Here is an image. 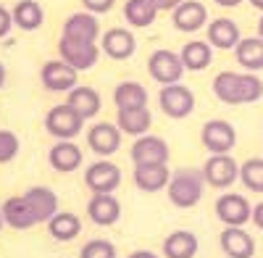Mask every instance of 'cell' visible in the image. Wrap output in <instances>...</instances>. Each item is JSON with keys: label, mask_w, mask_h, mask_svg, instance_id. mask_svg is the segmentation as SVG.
<instances>
[{"label": "cell", "mask_w": 263, "mask_h": 258, "mask_svg": "<svg viewBox=\"0 0 263 258\" xmlns=\"http://www.w3.org/2000/svg\"><path fill=\"white\" fill-rule=\"evenodd\" d=\"M213 95L227 105H245L255 103L263 95V82L258 74H234L221 71L213 77Z\"/></svg>", "instance_id": "6da1fadb"}, {"label": "cell", "mask_w": 263, "mask_h": 258, "mask_svg": "<svg viewBox=\"0 0 263 258\" xmlns=\"http://www.w3.org/2000/svg\"><path fill=\"white\" fill-rule=\"evenodd\" d=\"M205 185L208 182H205L200 169H179V171L171 174V182H168L166 192H168V200L177 208H192L203 198Z\"/></svg>", "instance_id": "7a4b0ae2"}, {"label": "cell", "mask_w": 263, "mask_h": 258, "mask_svg": "<svg viewBox=\"0 0 263 258\" xmlns=\"http://www.w3.org/2000/svg\"><path fill=\"white\" fill-rule=\"evenodd\" d=\"M82 126H84V119L71 108L69 103L53 105V108L45 114V129L55 140H74L82 132Z\"/></svg>", "instance_id": "3957f363"}, {"label": "cell", "mask_w": 263, "mask_h": 258, "mask_svg": "<svg viewBox=\"0 0 263 258\" xmlns=\"http://www.w3.org/2000/svg\"><path fill=\"white\" fill-rule=\"evenodd\" d=\"M58 56H61V61H66L77 71H87V69H92L98 63L100 48L95 45V42H82V40H71V37H61L58 40Z\"/></svg>", "instance_id": "277c9868"}, {"label": "cell", "mask_w": 263, "mask_h": 258, "mask_svg": "<svg viewBox=\"0 0 263 258\" xmlns=\"http://www.w3.org/2000/svg\"><path fill=\"white\" fill-rule=\"evenodd\" d=\"M84 185L92 195H114L121 185V169L111 161H95L84 171Z\"/></svg>", "instance_id": "5b68a950"}, {"label": "cell", "mask_w": 263, "mask_h": 258, "mask_svg": "<svg viewBox=\"0 0 263 258\" xmlns=\"http://www.w3.org/2000/svg\"><path fill=\"white\" fill-rule=\"evenodd\" d=\"M184 71L187 69H184L179 53H174V50H156L147 58V74L156 82H161L163 87L166 84H177Z\"/></svg>", "instance_id": "8992f818"}, {"label": "cell", "mask_w": 263, "mask_h": 258, "mask_svg": "<svg viewBox=\"0 0 263 258\" xmlns=\"http://www.w3.org/2000/svg\"><path fill=\"white\" fill-rule=\"evenodd\" d=\"M158 103H161V111L171 119H187L195 111V95H192L190 87H184L182 82L166 84V87L158 93Z\"/></svg>", "instance_id": "52a82bcc"}, {"label": "cell", "mask_w": 263, "mask_h": 258, "mask_svg": "<svg viewBox=\"0 0 263 258\" xmlns=\"http://www.w3.org/2000/svg\"><path fill=\"white\" fill-rule=\"evenodd\" d=\"M203 177L211 187L216 190H227L239 179V163L229 153H216L205 161L203 166Z\"/></svg>", "instance_id": "ba28073f"}, {"label": "cell", "mask_w": 263, "mask_h": 258, "mask_svg": "<svg viewBox=\"0 0 263 258\" xmlns=\"http://www.w3.org/2000/svg\"><path fill=\"white\" fill-rule=\"evenodd\" d=\"M216 216L227 227H245L248 222H253V206L239 192H227L216 200Z\"/></svg>", "instance_id": "9c48e42d"}, {"label": "cell", "mask_w": 263, "mask_h": 258, "mask_svg": "<svg viewBox=\"0 0 263 258\" xmlns=\"http://www.w3.org/2000/svg\"><path fill=\"white\" fill-rule=\"evenodd\" d=\"M40 79H42V87L50 90V93H71L74 87H79L77 79H79V71L74 66H69L66 61H48L40 71Z\"/></svg>", "instance_id": "30bf717a"}, {"label": "cell", "mask_w": 263, "mask_h": 258, "mask_svg": "<svg viewBox=\"0 0 263 258\" xmlns=\"http://www.w3.org/2000/svg\"><path fill=\"white\" fill-rule=\"evenodd\" d=\"M200 137H203L205 150H211V156L229 153V150L237 145V129L224 119H211V121H205Z\"/></svg>", "instance_id": "8fae6325"}, {"label": "cell", "mask_w": 263, "mask_h": 258, "mask_svg": "<svg viewBox=\"0 0 263 258\" xmlns=\"http://www.w3.org/2000/svg\"><path fill=\"white\" fill-rule=\"evenodd\" d=\"M121 129L111 121H98L95 126L87 129V145L92 148V153H98L100 158L114 156L121 148Z\"/></svg>", "instance_id": "7c38bea8"}, {"label": "cell", "mask_w": 263, "mask_h": 258, "mask_svg": "<svg viewBox=\"0 0 263 258\" xmlns=\"http://www.w3.org/2000/svg\"><path fill=\"white\" fill-rule=\"evenodd\" d=\"M171 21L174 27H177L179 32H197L208 27V8L203 3H197V0H184L182 6H177L171 11Z\"/></svg>", "instance_id": "4fadbf2b"}, {"label": "cell", "mask_w": 263, "mask_h": 258, "mask_svg": "<svg viewBox=\"0 0 263 258\" xmlns=\"http://www.w3.org/2000/svg\"><path fill=\"white\" fill-rule=\"evenodd\" d=\"M132 161L140 163H166L168 161V142L156 135H142L132 145Z\"/></svg>", "instance_id": "5bb4252c"}, {"label": "cell", "mask_w": 263, "mask_h": 258, "mask_svg": "<svg viewBox=\"0 0 263 258\" xmlns=\"http://www.w3.org/2000/svg\"><path fill=\"white\" fill-rule=\"evenodd\" d=\"M205 34H208L211 48H218V50H234L239 45V40H242V32H239L237 21H232L227 16L213 19L205 27Z\"/></svg>", "instance_id": "9a60e30c"}, {"label": "cell", "mask_w": 263, "mask_h": 258, "mask_svg": "<svg viewBox=\"0 0 263 258\" xmlns=\"http://www.w3.org/2000/svg\"><path fill=\"white\" fill-rule=\"evenodd\" d=\"M135 48H137L135 34H132L129 29H124V27L108 29L103 34V42H100V50L114 61H126L132 53H135Z\"/></svg>", "instance_id": "2e32d148"}, {"label": "cell", "mask_w": 263, "mask_h": 258, "mask_svg": "<svg viewBox=\"0 0 263 258\" xmlns=\"http://www.w3.org/2000/svg\"><path fill=\"white\" fill-rule=\"evenodd\" d=\"M100 34V24H98V16L90 11H79L71 13L63 24V34L61 37H71V40H82V42H95Z\"/></svg>", "instance_id": "e0dca14e"}, {"label": "cell", "mask_w": 263, "mask_h": 258, "mask_svg": "<svg viewBox=\"0 0 263 258\" xmlns=\"http://www.w3.org/2000/svg\"><path fill=\"white\" fill-rule=\"evenodd\" d=\"M218 243H221V250L229 258H253L255 255V240L242 227H227L221 232V237H218Z\"/></svg>", "instance_id": "ac0fdd59"}, {"label": "cell", "mask_w": 263, "mask_h": 258, "mask_svg": "<svg viewBox=\"0 0 263 258\" xmlns=\"http://www.w3.org/2000/svg\"><path fill=\"white\" fill-rule=\"evenodd\" d=\"M24 198H27L29 208L34 211L37 224H42V222L48 224V222L55 216V213H58V195H55L50 187H42V185L29 187V190L24 192Z\"/></svg>", "instance_id": "d6986e66"}, {"label": "cell", "mask_w": 263, "mask_h": 258, "mask_svg": "<svg viewBox=\"0 0 263 258\" xmlns=\"http://www.w3.org/2000/svg\"><path fill=\"white\" fill-rule=\"evenodd\" d=\"M82 148L74 142V140H58L50 153H48V161L55 171H61V174H69V171H77L82 166Z\"/></svg>", "instance_id": "ffe728a7"}, {"label": "cell", "mask_w": 263, "mask_h": 258, "mask_svg": "<svg viewBox=\"0 0 263 258\" xmlns=\"http://www.w3.org/2000/svg\"><path fill=\"white\" fill-rule=\"evenodd\" d=\"M171 182V171L166 163H140L135 166V185L142 192H158L166 190Z\"/></svg>", "instance_id": "44dd1931"}, {"label": "cell", "mask_w": 263, "mask_h": 258, "mask_svg": "<svg viewBox=\"0 0 263 258\" xmlns=\"http://www.w3.org/2000/svg\"><path fill=\"white\" fill-rule=\"evenodd\" d=\"M0 211H3V219H6V224L11 229H32L37 224V216H34V211L29 208L24 195L8 198L3 206H0Z\"/></svg>", "instance_id": "7402d4cb"}, {"label": "cell", "mask_w": 263, "mask_h": 258, "mask_svg": "<svg viewBox=\"0 0 263 258\" xmlns=\"http://www.w3.org/2000/svg\"><path fill=\"white\" fill-rule=\"evenodd\" d=\"M87 216L100 227H111L121 216V203L116 200V195H92L87 203Z\"/></svg>", "instance_id": "603a6c76"}, {"label": "cell", "mask_w": 263, "mask_h": 258, "mask_svg": "<svg viewBox=\"0 0 263 258\" xmlns=\"http://www.w3.org/2000/svg\"><path fill=\"white\" fill-rule=\"evenodd\" d=\"M179 58H182L187 71H203L213 61V48H211L208 40H190L179 50Z\"/></svg>", "instance_id": "cb8c5ba5"}, {"label": "cell", "mask_w": 263, "mask_h": 258, "mask_svg": "<svg viewBox=\"0 0 263 258\" xmlns=\"http://www.w3.org/2000/svg\"><path fill=\"white\" fill-rule=\"evenodd\" d=\"M197 248H200V243H197V237L190 229H177L163 240V255L166 258H195Z\"/></svg>", "instance_id": "d4e9b609"}, {"label": "cell", "mask_w": 263, "mask_h": 258, "mask_svg": "<svg viewBox=\"0 0 263 258\" xmlns=\"http://www.w3.org/2000/svg\"><path fill=\"white\" fill-rule=\"evenodd\" d=\"M114 103L119 111H135V108H147V90L140 82H121L114 90Z\"/></svg>", "instance_id": "484cf974"}, {"label": "cell", "mask_w": 263, "mask_h": 258, "mask_svg": "<svg viewBox=\"0 0 263 258\" xmlns=\"http://www.w3.org/2000/svg\"><path fill=\"white\" fill-rule=\"evenodd\" d=\"M66 103H69L84 121H87V119H92V116H98L100 105H103L100 93L92 90V87H82V84H79V87H74L69 95H66Z\"/></svg>", "instance_id": "4316f807"}, {"label": "cell", "mask_w": 263, "mask_h": 258, "mask_svg": "<svg viewBox=\"0 0 263 258\" xmlns=\"http://www.w3.org/2000/svg\"><path fill=\"white\" fill-rule=\"evenodd\" d=\"M11 13H13V24L18 29H24V32L40 29L42 21H45V11H42V6L37 3V0H18Z\"/></svg>", "instance_id": "83f0119b"}, {"label": "cell", "mask_w": 263, "mask_h": 258, "mask_svg": "<svg viewBox=\"0 0 263 258\" xmlns=\"http://www.w3.org/2000/svg\"><path fill=\"white\" fill-rule=\"evenodd\" d=\"M234 58L242 69L260 71L263 69V40L260 37H242L234 48Z\"/></svg>", "instance_id": "f1b7e54d"}, {"label": "cell", "mask_w": 263, "mask_h": 258, "mask_svg": "<svg viewBox=\"0 0 263 258\" xmlns=\"http://www.w3.org/2000/svg\"><path fill=\"white\" fill-rule=\"evenodd\" d=\"M158 16V6L153 0H126L124 3V19L129 27L135 29H145L150 27Z\"/></svg>", "instance_id": "f546056e"}, {"label": "cell", "mask_w": 263, "mask_h": 258, "mask_svg": "<svg viewBox=\"0 0 263 258\" xmlns=\"http://www.w3.org/2000/svg\"><path fill=\"white\" fill-rule=\"evenodd\" d=\"M116 126L121 129L124 135H132V137H142L150 132L153 126V116L147 108H135V111H119L116 114Z\"/></svg>", "instance_id": "4dcf8cb0"}, {"label": "cell", "mask_w": 263, "mask_h": 258, "mask_svg": "<svg viewBox=\"0 0 263 258\" xmlns=\"http://www.w3.org/2000/svg\"><path fill=\"white\" fill-rule=\"evenodd\" d=\"M48 232H50V237L58 240V243H69L74 240L77 234L82 232V222L77 213H69V211H58L55 216L48 222Z\"/></svg>", "instance_id": "1f68e13d"}, {"label": "cell", "mask_w": 263, "mask_h": 258, "mask_svg": "<svg viewBox=\"0 0 263 258\" xmlns=\"http://www.w3.org/2000/svg\"><path fill=\"white\" fill-rule=\"evenodd\" d=\"M239 179L250 192H263V158H248L239 166Z\"/></svg>", "instance_id": "d6a6232c"}, {"label": "cell", "mask_w": 263, "mask_h": 258, "mask_svg": "<svg viewBox=\"0 0 263 258\" xmlns=\"http://www.w3.org/2000/svg\"><path fill=\"white\" fill-rule=\"evenodd\" d=\"M79 258H116V245L108 240H90L79 250Z\"/></svg>", "instance_id": "836d02e7"}, {"label": "cell", "mask_w": 263, "mask_h": 258, "mask_svg": "<svg viewBox=\"0 0 263 258\" xmlns=\"http://www.w3.org/2000/svg\"><path fill=\"white\" fill-rule=\"evenodd\" d=\"M16 153H18V137L8 129H0V163L13 161Z\"/></svg>", "instance_id": "e575fe53"}, {"label": "cell", "mask_w": 263, "mask_h": 258, "mask_svg": "<svg viewBox=\"0 0 263 258\" xmlns=\"http://www.w3.org/2000/svg\"><path fill=\"white\" fill-rule=\"evenodd\" d=\"M114 3L116 0H82V6H84V11H90V13H108L114 8Z\"/></svg>", "instance_id": "d590c367"}, {"label": "cell", "mask_w": 263, "mask_h": 258, "mask_svg": "<svg viewBox=\"0 0 263 258\" xmlns=\"http://www.w3.org/2000/svg\"><path fill=\"white\" fill-rule=\"evenodd\" d=\"M11 24H13V13H11L8 8L0 6V37H6V34H8Z\"/></svg>", "instance_id": "8d00e7d4"}, {"label": "cell", "mask_w": 263, "mask_h": 258, "mask_svg": "<svg viewBox=\"0 0 263 258\" xmlns=\"http://www.w3.org/2000/svg\"><path fill=\"white\" fill-rule=\"evenodd\" d=\"M153 3L158 6V11H174L177 6H182L184 0H153Z\"/></svg>", "instance_id": "74e56055"}, {"label": "cell", "mask_w": 263, "mask_h": 258, "mask_svg": "<svg viewBox=\"0 0 263 258\" xmlns=\"http://www.w3.org/2000/svg\"><path fill=\"white\" fill-rule=\"evenodd\" d=\"M253 224H255L258 229H263V203L253 206Z\"/></svg>", "instance_id": "f35d334b"}, {"label": "cell", "mask_w": 263, "mask_h": 258, "mask_svg": "<svg viewBox=\"0 0 263 258\" xmlns=\"http://www.w3.org/2000/svg\"><path fill=\"white\" fill-rule=\"evenodd\" d=\"M129 258H158L153 250H135V253H129Z\"/></svg>", "instance_id": "ab89813d"}, {"label": "cell", "mask_w": 263, "mask_h": 258, "mask_svg": "<svg viewBox=\"0 0 263 258\" xmlns=\"http://www.w3.org/2000/svg\"><path fill=\"white\" fill-rule=\"evenodd\" d=\"M216 6H221V8H234V6H239L242 0H213Z\"/></svg>", "instance_id": "60d3db41"}, {"label": "cell", "mask_w": 263, "mask_h": 258, "mask_svg": "<svg viewBox=\"0 0 263 258\" xmlns=\"http://www.w3.org/2000/svg\"><path fill=\"white\" fill-rule=\"evenodd\" d=\"M248 3H250L253 8H258V11L263 13V0H248Z\"/></svg>", "instance_id": "b9f144b4"}, {"label": "cell", "mask_w": 263, "mask_h": 258, "mask_svg": "<svg viewBox=\"0 0 263 258\" xmlns=\"http://www.w3.org/2000/svg\"><path fill=\"white\" fill-rule=\"evenodd\" d=\"M3 84H6V66L0 63V87H3Z\"/></svg>", "instance_id": "7bdbcfd3"}, {"label": "cell", "mask_w": 263, "mask_h": 258, "mask_svg": "<svg viewBox=\"0 0 263 258\" xmlns=\"http://www.w3.org/2000/svg\"><path fill=\"white\" fill-rule=\"evenodd\" d=\"M258 37L263 40V13H260V19H258Z\"/></svg>", "instance_id": "ee69618b"}, {"label": "cell", "mask_w": 263, "mask_h": 258, "mask_svg": "<svg viewBox=\"0 0 263 258\" xmlns=\"http://www.w3.org/2000/svg\"><path fill=\"white\" fill-rule=\"evenodd\" d=\"M3 224H6V219H3V211H0V229H3Z\"/></svg>", "instance_id": "f6af8a7d"}]
</instances>
